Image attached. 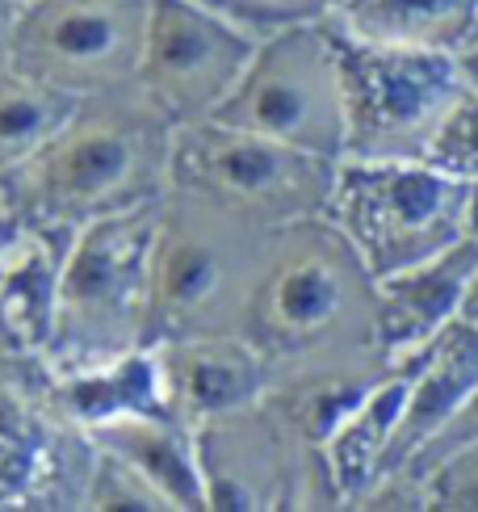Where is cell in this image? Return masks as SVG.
Returning <instances> with one entry per match:
<instances>
[{"label": "cell", "mask_w": 478, "mask_h": 512, "mask_svg": "<svg viewBox=\"0 0 478 512\" xmlns=\"http://www.w3.org/2000/svg\"><path fill=\"white\" fill-rule=\"evenodd\" d=\"M470 441H478V391L466 399V408H462L458 416H453V420H449L445 429L424 445V450H420L416 458H411L407 466H399L395 475H399V479H420V475L428 471V466H437L445 454L462 450V445H470ZM386 479H390V475H386Z\"/></svg>", "instance_id": "25"}, {"label": "cell", "mask_w": 478, "mask_h": 512, "mask_svg": "<svg viewBox=\"0 0 478 512\" xmlns=\"http://www.w3.org/2000/svg\"><path fill=\"white\" fill-rule=\"evenodd\" d=\"M151 353L160 366L164 408L168 416L185 420L189 429L265 399L273 382L269 361L239 332L160 340V345H151Z\"/></svg>", "instance_id": "13"}, {"label": "cell", "mask_w": 478, "mask_h": 512, "mask_svg": "<svg viewBox=\"0 0 478 512\" xmlns=\"http://www.w3.org/2000/svg\"><path fill=\"white\" fill-rule=\"evenodd\" d=\"M323 215L378 282L470 236V181L428 160H340Z\"/></svg>", "instance_id": "6"}, {"label": "cell", "mask_w": 478, "mask_h": 512, "mask_svg": "<svg viewBox=\"0 0 478 512\" xmlns=\"http://www.w3.org/2000/svg\"><path fill=\"white\" fill-rule=\"evenodd\" d=\"M93 441L63 416L51 370L0 353V508H84Z\"/></svg>", "instance_id": "10"}, {"label": "cell", "mask_w": 478, "mask_h": 512, "mask_svg": "<svg viewBox=\"0 0 478 512\" xmlns=\"http://www.w3.org/2000/svg\"><path fill=\"white\" fill-rule=\"evenodd\" d=\"M239 336L269 361L273 382L323 370H390L378 349L374 277L328 215L273 231Z\"/></svg>", "instance_id": "1"}, {"label": "cell", "mask_w": 478, "mask_h": 512, "mask_svg": "<svg viewBox=\"0 0 478 512\" xmlns=\"http://www.w3.org/2000/svg\"><path fill=\"white\" fill-rule=\"evenodd\" d=\"M256 38L198 0H151L135 89L172 126L202 122L248 68Z\"/></svg>", "instance_id": "12"}, {"label": "cell", "mask_w": 478, "mask_h": 512, "mask_svg": "<svg viewBox=\"0 0 478 512\" xmlns=\"http://www.w3.org/2000/svg\"><path fill=\"white\" fill-rule=\"evenodd\" d=\"M328 17L365 42L424 47L458 59L478 47V0H340Z\"/></svg>", "instance_id": "19"}, {"label": "cell", "mask_w": 478, "mask_h": 512, "mask_svg": "<svg viewBox=\"0 0 478 512\" xmlns=\"http://www.w3.org/2000/svg\"><path fill=\"white\" fill-rule=\"evenodd\" d=\"M160 202L105 215L63 244L55 332L42 366L93 370L151 345V240Z\"/></svg>", "instance_id": "4"}, {"label": "cell", "mask_w": 478, "mask_h": 512, "mask_svg": "<svg viewBox=\"0 0 478 512\" xmlns=\"http://www.w3.org/2000/svg\"><path fill=\"white\" fill-rule=\"evenodd\" d=\"M478 277V240L466 236L432 261L399 269L374 282L378 298V349L390 366L428 349L462 315Z\"/></svg>", "instance_id": "14"}, {"label": "cell", "mask_w": 478, "mask_h": 512, "mask_svg": "<svg viewBox=\"0 0 478 512\" xmlns=\"http://www.w3.org/2000/svg\"><path fill=\"white\" fill-rule=\"evenodd\" d=\"M17 17H21V5H13V0H0V76L13 72V38H17Z\"/></svg>", "instance_id": "26"}, {"label": "cell", "mask_w": 478, "mask_h": 512, "mask_svg": "<svg viewBox=\"0 0 478 512\" xmlns=\"http://www.w3.org/2000/svg\"><path fill=\"white\" fill-rule=\"evenodd\" d=\"M9 206H17V202H13V189H9L5 177H0V210H9Z\"/></svg>", "instance_id": "31"}, {"label": "cell", "mask_w": 478, "mask_h": 512, "mask_svg": "<svg viewBox=\"0 0 478 512\" xmlns=\"http://www.w3.org/2000/svg\"><path fill=\"white\" fill-rule=\"evenodd\" d=\"M198 5L223 13L227 21H235V26H244L252 38H265L281 26L328 17L340 0H198Z\"/></svg>", "instance_id": "24"}, {"label": "cell", "mask_w": 478, "mask_h": 512, "mask_svg": "<svg viewBox=\"0 0 478 512\" xmlns=\"http://www.w3.org/2000/svg\"><path fill=\"white\" fill-rule=\"evenodd\" d=\"M206 508H340L323 450L302 441L269 399L198 424Z\"/></svg>", "instance_id": "9"}, {"label": "cell", "mask_w": 478, "mask_h": 512, "mask_svg": "<svg viewBox=\"0 0 478 512\" xmlns=\"http://www.w3.org/2000/svg\"><path fill=\"white\" fill-rule=\"evenodd\" d=\"M407 366H411V391L403 403L399 429L386 445L382 479L416 458L478 391V324L458 315L428 349L407 357Z\"/></svg>", "instance_id": "15"}, {"label": "cell", "mask_w": 478, "mask_h": 512, "mask_svg": "<svg viewBox=\"0 0 478 512\" xmlns=\"http://www.w3.org/2000/svg\"><path fill=\"white\" fill-rule=\"evenodd\" d=\"M21 210L17 206H9V210H0V269H5V252H9V244H13V236L21 231Z\"/></svg>", "instance_id": "27"}, {"label": "cell", "mask_w": 478, "mask_h": 512, "mask_svg": "<svg viewBox=\"0 0 478 512\" xmlns=\"http://www.w3.org/2000/svg\"><path fill=\"white\" fill-rule=\"evenodd\" d=\"M84 508H168V504L135 466H126L122 458L93 445V471H89Z\"/></svg>", "instance_id": "23"}, {"label": "cell", "mask_w": 478, "mask_h": 512, "mask_svg": "<svg viewBox=\"0 0 478 512\" xmlns=\"http://www.w3.org/2000/svg\"><path fill=\"white\" fill-rule=\"evenodd\" d=\"M332 26L340 93H344V156L340 160H424L445 114L470 89L458 55L365 42Z\"/></svg>", "instance_id": "5"}, {"label": "cell", "mask_w": 478, "mask_h": 512, "mask_svg": "<svg viewBox=\"0 0 478 512\" xmlns=\"http://www.w3.org/2000/svg\"><path fill=\"white\" fill-rule=\"evenodd\" d=\"M97 450L122 458L156 487L168 508H206V483L198 462V433L168 412H135L89 429Z\"/></svg>", "instance_id": "17"}, {"label": "cell", "mask_w": 478, "mask_h": 512, "mask_svg": "<svg viewBox=\"0 0 478 512\" xmlns=\"http://www.w3.org/2000/svg\"><path fill=\"white\" fill-rule=\"evenodd\" d=\"M462 319H470V324H478V277H474V286L466 294V307H462Z\"/></svg>", "instance_id": "28"}, {"label": "cell", "mask_w": 478, "mask_h": 512, "mask_svg": "<svg viewBox=\"0 0 478 512\" xmlns=\"http://www.w3.org/2000/svg\"><path fill=\"white\" fill-rule=\"evenodd\" d=\"M13 5H21V9H26V5H38V0H13Z\"/></svg>", "instance_id": "32"}, {"label": "cell", "mask_w": 478, "mask_h": 512, "mask_svg": "<svg viewBox=\"0 0 478 512\" xmlns=\"http://www.w3.org/2000/svg\"><path fill=\"white\" fill-rule=\"evenodd\" d=\"M432 168L458 177V181H478V84L470 80V89L458 97V105L445 114L441 131L432 135L428 156Z\"/></svg>", "instance_id": "22"}, {"label": "cell", "mask_w": 478, "mask_h": 512, "mask_svg": "<svg viewBox=\"0 0 478 512\" xmlns=\"http://www.w3.org/2000/svg\"><path fill=\"white\" fill-rule=\"evenodd\" d=\"M210 118L319 156H344V93L328 17L256 38L248 68Z\"/></svg>", "instance_id": "8"}, {"label": "cell", "mask_w": 478, "mask_h": 512, "mask_svg": "<svg viewBox=\"0 0 478 512\" xmlns=\"http://www.w3.org/2000/svg\"><path fill=\"white\" fill-rule=\"evenodd\" d=\"M63 244L42 227L21 223L0 269V353L42 361L55 332V298Z\"/></svg>", "instance_id": "16"}, {"label": "cell", "mask_w": 478, "mask_h": 512, "mask_svg": "<svg viewBox=\"0 0 478 512\" xmlns=\"http://www.w3.org/2000/svg\"><path fill=\"white\" fill-rule=\"evenodd\" d=\"M55 382V399L63 416L76 429H97L118 416H135V412H168L164 408V387H160V366L156 353L139 349L126 353L118 361H105L93 370H72V374H51Z\"/></svg>", "instance_id": "20"}, {"label": "cell", "mask_w": 478, "mask_h": 512, "mask_svg": "<svg viewBox=\"0 0 478 512\" xmlns=\"http://www.w3.org/2000/svg\"><path fill=\"white\" fill-rule=\"evenodd\" d=\"M332 156L227 126L219 118L185 122L172 135L168 185L231 206L256 223H294L328 210L336 185Z\"/></svg>", "instance_id": "7"}, {"label": "cell", "mask_w": 478, "mask_h": 512, "mask_svg": "<svg viewBox=\"0 0 478 512\" xmlns=\"http://www.w3.org/2000/svg\"><path fill=\"white\" fill-rule=\"evenodd\" d=\"M411 391V366L399 361L390 366L369 395L357 403V408L340 420V429L323 445V458H328V475L340 504H361L382 479V458L386 445L399 429L403 403Z\"/></svg>", "instance_id": "18"}, {"label": "cell", "mask_w": 478, "mask_h": 512, "mask_svg": "<svg viewBox=\"0 0 478 512\" xmlns=\"http://www.w3.org/2000/svg\"><path fill=\"white\" fill-rule=\"evenodd\" d=\"M470 236L478 240V181L470 185Z\"/></svg>", "instance_id": "29"}, {"label": "cell", "mask_w": 478, "mask_h": 512, "mask_svg": "<svg viewBox=\"0 0 478 512\" xmlns=\"http://www.w3.org/2000/svg\"><path fill=\"white\" fill-rule=\"evenodd\" d=\"M172 135L177 126L135 80L80 97L47 147L9 177L21 219L72 240L105 215L160 202L168 194Z\"/></svg>", "instance_id": "2"}, {"label": "cell", "mask_w": 478, "mask_h": 512, "mask_svg": "<svg viewBox=\"0 0 478 512\" xmlns=\"http://www.w3.org/2000/svg\"><path fill=\"white\" fill-rule=\"evenodd\" d=\"M151 0H38L17 17L13 68L68 97L135 80Z\"/></svg>", "instance_id": "11"}, {"label": "cell", "mask_w": 478, "mask_h": 512, "mask_svg": "<svg viewBox=\"0 0 478 512\" xmlns=\"http://www.w3.org/2000/svg\"><path fill=\"white\" fill-rule=\"evenodd\" d=\"M80 97H68L42 80L21 76L17 68L0 76V177H13L30 164L47 139L59 131Z\"/></svg>", "instance_id": "21"}, {"label": "cell", "mask_w": 478, "mask_h": 512, "mask_svg": "<svg viewBox=\"0 0 478 512\" xmlns=\"http://www.w3.org/2000/svg\"><path fill=\"white\" fill-rule=\"evenodd\" d=\"M462 68H466V76L478 84V47H474L470 55H462Z\"/></svg>", "instance_id": "30"}, {"label": "cell", "mask_w": 478, "mask_h": 512, "mask_svg": "<svg viewBox=\"0 0 478 512\" xmlns=\"http://www.w3.org/2000/svg\"><path fill=\"white\" fill-rule=\"evenodd\" d=\"M273 231L231 206L168 185L151 240V345L239 332Z\"/></svg>", "instance_id": "3"}]
</instances>
